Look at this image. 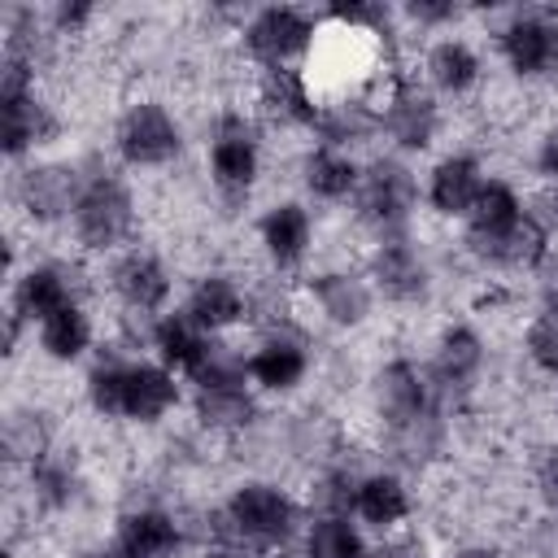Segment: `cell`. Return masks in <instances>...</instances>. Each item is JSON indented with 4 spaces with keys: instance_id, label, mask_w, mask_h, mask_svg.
<instances>
[{
    "instance_id": "6da1fadb",
    "label": "cell",
    "mask_w": 558,
    "mask_h": 558,
    "mask_svg": "<svg viewBox=\"0 0 558 558\" xmlns=\"http://www.w3.org/2000/svg\"><path fill=\"white\" fill-rule=\"evenodd\" d=\"M65 231H70L74 248L87 257H118L122 248L135 244L140 201H135V187L126 183L122 166L83 161V187H78Z\"/></svg>"
},
{
    "instance_id": "7a4b0ae2",
    "label": "cell",
    "mask_w": 558,
    "mask_h": 558,
    "mask_svg": "<svg viewBox=\"0 0 558 558\" xmlns=\"http://www.w3.org/2000/svg\"><path fill=\"white\" fill-rule=\"evenodd\" d=\"M39 74L44 70L17 52L0 57V144L9 166L35 161L44 148H52L65 135V118L44 96Z\"/></svg>"
},
{
    "instance_id": "3957f363",
    "label": "cell",
    "mask_w": 558,
    "mask_h": 558,
    "mask_svg": "<svg viewBox=\"0 0 558 558\" xmlns=\"http://www.w3.org/2000/svg\"><path fill=\"white\" fill-rule=\"evenodd\" d=\"M266 170V126L253 109L227 105L205 126V174L227 209L248 205Z\"/></svg>"
},
{
    "instance_id": "277c9868",
    "label": "cell",
    "mask_w": 558,
    "mask_h": 558,
    "mask_svg": "<svg viewBox=\"0 0 558 558\" xmlns=\"http://www.w3.org/2000/svg\"><path fill=\"white\" fill-rule=\"evenodd\" d=\"M218 506L227 514L231 541L244 545V549H253V554H262V558L296 545L301 541V527L310 519V510L301 506V497L288 484L266 480V475L240 480Z\"/></svg>"
},
{
    "instance_id": "5b68a950",
    "label": "cell",
    "mask_w": 558,
    "mask_h": 558,
    "mask_svg": "<svg viewBox=\"0 0 558 558\" xmlns=\"http://www.w3.org/2000/svg\"><path fill=\"white\" fill-rule=\"evenodd\" d=\"M323 35V13L310 4H253L235 26L240 57L262 70H305Z\"/></svg>"
},
{
    "instance_id": "8992f818",
    "label": "cell",
    "mask_w": 558,
    "mask_h": 558,
    "mask_svg": "<svg viewBox=\"0 0 558 558\" xmlns=\"http://www.w3.org/2000/svg\"><path fill=\"white\" fill-rule=\"evenodd\" d=\"M423 205V179L414 174V166L397 153H375L362 161V183L349 201L353 222L375 240H392V235H414V214Z\"/></svg>"
},
{
    "instance_id": "52a82bcc",
    "label": "cell",
    "mask_w": 558,
    "mask_h": 558,
    "mask_svg": "<svg viewBox=\"0 0 558 558\" xmlns=\"http://www.w3.org/2000/svg\"><path fill=\"white\" fill-rule=\"evenodd\" d=\"M109 148L122 170H170L187 148V131L170 100L131 96L109 126Z\"/></svg>"
},
{
    "instance_id": "ba28073f",
    "label": "cell",
    "mask_w": 558,
    "mask_h": 558,
    "mask_svg": "<svg viewBox=\"0 0 558 558\" xmlns=\"http://www.w3.org/2000/svg\"><path fill=\"white\" fill-rule=\"evenodd\" d=\"M497 61L519 83L558 78V9L554 4H514L488 22Z\"/></svg>"
},
{
    "instance_id": "9c48e42d",
    "label": "cell",
    "mask_w": 558,
    "mask_h": 558,
    "mask_svg": "<svg viewBox=\"0 0 558 558\" xmlns=\"http://www.w3.org/2000/svg\"><path fill=\"white\" fill-rule=\"evenodd\" d=\"M375 100H379V140H388V153L418 157L436 148L445 131V100L414 70H397L375 92Z\"/></svg>"
},
{
    "instance_id": "30bf717a",
    "label": "cell",
    "mask_w": 558,
    "mask_h": 558,
    "mask_svg": "<svg viewBox=\"0 0 558 558\" xmlns=\"http://www.w3.org/2000/svg\"><path fill=\"white\" fill-rule=\"evenodd\" d=\"M314 349L301 323L275 318L257 327V340L248 344V379L262 397H292L310 384Z\"/></svg>"
},
{
    "instance_id": "8fae6325",
    "label": "cell",
    "mask_w": 558,
    "mask_h": 558,
    "mask_svg": "<svg viewBox=\"0 0 558 558\" xmlns=\"http://www.w3.org/2000/svg\"><path fill=\"white\" fill-rule=\"evenodd\" d=\"M362 270H366V279H371L379 305L418 310V305H427L432 292H436V266H432L427 248H423L414 235L375 240Z\"/></svg>"
},
{
    "instance_id": "7c38bea8",
    "label": "cell",
    "mask_w": 558,
    "mask_h": 558,
    "mask_svg": "<svg viewBox=\"0 0 558 558\" xmlns=\"http://www.w3.org/2000/svg\"><path fill=\"white\" fill-rule=\"evenodd\" d=\"M427 379L440 397V405H462L480 384H484V371H488V336L471 323V318H453L436 331L432 340V353H427Z\"/></svg>"
},
{
    "instance_id": "4fadbf2b",
    "label": "cell",
    "mask_w": 558,
    "mask_h": 558,
    "mask_svg": "<svg viewBox=\"0 0 558 558\" xmlns=\"http://www.w3.org/2000/svg\"><path fill=\"white\" fill-rule=\"evenodd\" d=\"M371 410H375L379 432H401V427H414V423L440 414L445 405L427 379V366L397 353V357L379 362L371 375Z\"/></svg>"
},
{
    "instance_id": "5bb4252c",
    "label": "cell",
    "mask_w": 558,
    "mask_h": 558,
    "mask_svg": "<svg viewBox=\"0 0 558 558\" xmlns=\"http://www.w3.org/2000/svg\"><path fill=\"white\" fill-rule=\"evenodd\" d=\"M78 187H83V161L35 157L26 166H13L9 196H13V209L31 227H57V222H70Z\"/></svg>"
},
{
    "instance_id": "9a60e30c",
    "label": "cell",
    "mask_w": 558,
    "mask_h": 558,
    "mask_svg": "<svg viewBox=\"0 0 558 558\" xmlns=\"http://www.w3.org/2000/svg\"><path fill=\"white\" fill-rule=\"evenodd\" d=\"M105 283H109V296L122 305V314H131L140 323L161 318L170 310V301H174V270H170V262L157 248H144V244L122 248L109 262Z\"/></svg>"
},
{
    "instance_id": "2e32d148",
    "label": "cell",
    "mask_w": 558,
    "mask_h": 558,
    "mask_svg": "<svg viewBox=\"0 0 558 558\" xmlns=\"http://www.w3.org/2000/svg\"><path fill=\"white\" fill-rule=\"evenodd\" d=\"M305 301L318 314V323H327L331 331H362L379 310V296H375L362 266H323V270H314L305 279Z\"/></svg>"
},
{
    "instance_id": "e0dca14e",
    "label": "cell",
    "mask_w": 558,
    "mask_h": 558,
    "mask_svg": "<svg viewBox=\"0 0 558 558\" xmlns=\"http://www.w3.org/2000/svg\"><path fill=\"white\" fill-rule=\"evenodd\" d=\"M83 292H87V283L78 279V266L61 262V257H39V262H26L22 270H13L9 314H17L35 331L48 314L83 301Z\"/></svg>"
},
{
    "instance_id": "ac0fdd59",
    "label": "cell",
    "mask_w": 558,
    "mask_h": 558,
    "mask_svg": "<svg viewBox=\"0 0 558 558\" xmlns=\"http://www.w3.org/2000/svg\"><path fill=\"white\" fill-rule=\"evenodd\" d=\"M414 74L440 100H471L488 78V61H484V52H480V44L471 35L453 31V35H436V39L423 44Z\"/></svg>"
},
{
    "instance_id": "d6986e66",
    "label": "cell",
    "mask_w": 558,
    "mask_h": 558,
    "mask_svg": "<svg viewBox=\"0 0 558 558\" xmlns=\"http://www.w3.org/2000/svg\"><path fill=\"white\" fill-rule=\"evenodd\" d=\"M109 536L135 558H187V549H192L187 514H179L161 501H131L126 510H118Z\"/></svg>"
},
{
    "instance_id": "ffe728a7",
    "label": "cell",
    "mask_w": 558,
    "mask_h": 558,
    "mask_svg": "<svg viewBox=\"0 0 558 558\" xmlns=\"http://www.w3.org/2000/svg\"><path fill=\"white\" fill-rule=\"evenodd\" d=\"M183 405V375L161 366L153 353H131L122 366V418L131 427H157Z\"/></svg>"
},
{
    "instance_id": "44dd1931",
    "label": "cell",
    "mask_w": 558,
    "mask_h": 558,
    "mask_svg": "<svg viewBox=\"0 0 558 558\" xmlns=\"http://www.w3.org/2000/svg\"><path fill=\"white\" fill-rule=\"evenodd\" d=\"M318 109H323V96L314 92L305 70H262L253 78V113L262 126L314 135Z\"/></svg>"
},
{
    "instance_id": "7402d4cb",
    "label": "cell",
    "mask_w": 558,
    "mask_h": 558,
    "mask_svg": "<svg viewBox=\"0 0 558 558\" xmlns=\"http://www.w3.org/2000/svg\"><path fill=\"white\" fill-rule=\"evenodd\" d=\"M484 183H488L484 157L471 153V148H449L423 174V205L445 222H466V214H471L475 196L484 192Z\"/></svg>"
},
{
    "instance_id": "603a6c76",
    "label": "cell",
    "mask_w": 558,
    "mask_h": 558,
    "mask_svg": "<svg viewBox=\"0 0 558 558\" xmlns=\"http://www.w3.org/2000/svg\"><path fill=\"white\" fill-rule=\"evenodd\" d=\"M314 235H318L314 214L296 196L270 201L257 214V244H262V253H266L275 275H296L314 253Z\"/></svg>"
},
{
    "instance_id": "cb8c5ba5",
    "label": "cell",
    "mask_w": 558,
    "mask_h": 558,
    "mask_svg": "<svg viewBox=\"0 0 558 558\" xmlns=\"http://www.w3.org/2000/svg\"><path fill=\"white\" fill-rule=\"evenodd\" d=\"M179 310H183L201 331L227 336V331L253 323V292H248L235 275H227V270H205V275L192 279V288H187V296H183Z\"/></svg>"
},
{
    "instance_id": "d4e9b609",
    "label": "cell",
    "mask_w": 558,
    "mask_h": 558,
    "mask_svg": "<svg viewBox=\"0 0 558 558\" xmlns=\"http://www.w3.org/2000/svg\"><path fill=\"white\" fill-rule=\"evenodd\" d=\"M414 514V488L397 466H371L353 488V519L375 536H397Z\"/></svg>"
},
{
    "instance_id": "484cf974",
    "label": "cell",
    "mask_w": 558,
    "mask_h": 558,
    "mask_svg": "<svg viewBox=\"0 0 558 558\" xmlns=\"http://www.w3.org/2000/svg\"><path fill=\"white\" fill-rule=\"evenodd\" d=\"M192 418L205 436L235 440L257 427L262 418V392L253 384H214V388H192L187 392Z\"/></svg>"
},
{
    "instance_id": "4316f807",
    "label": "cell",
    "mask_w": 558,
    "mask_h": 558,
    "mask_svg": "<svg viewBox=\"0 0 558 558\" xmlns=\"http://www.w3.org/2000/svg\"><path fill=\"white\" fill-rule=\"evenodd\" d=\"M549 244H554V240L541 231V222L532 218V209H527V218H523L519 227H510V231H501V235H462V253H466L475 266L497 270V275H523V270L532 275Z\"/></svg>"
},
{
    "instance_id": "83f0119b",
    "label": "cell",
    "mask_w": 558,
    "mask_h": 558,
    "mask_svg": "<svg viewBox=\"0 0 558 558\" xmlns=\"http://www.w3.org/2000/svg\"><path fill=\"white\" fill-rule=\"evenodd\" d=\"M379 140V100L375 92H344L327 96L314 122V144H331L344 153H357L362 144Z\"/></svg>"
},
{
    "instance_id": "f1b7e54d",
    "label": "cell",
    "mask_w": 558,
    "mask_h": 558,
    "mask_svg": "<svg viewBox=\"0 0 558 558\" xmlns=\"http://www.w3.org/2000/svg\"><path fill=\"white\" fill-rule=\"evenodd\" d=\"M296 179H301V192L310 201L349 205L357 183H362V157L344 153V148H331V144H310L296 161Z\"/></svg>"
},
{
    "instance_id": "f546056e",
    "label": "cell",
    "mask_w": 558,
    "mask_h": 558,
    "mask_svg": "<svg viewBox=\"0 0 558 558\" xmlns=\"http://www.w3.org/2000/svg\"><path fill=\"white\" fill-rule=\"evenodd\" d=\"M22 475H26V497L39 514H70L83 501V488H87L78 458L61 445L48 449L39 462H31Z\"/></svg>"
},
{
    "instance_id": "4dcf8cb0",
    "label": "cell",
    "mask_w": 558,
    "mask_h": 558,
    "mask_svg": "<svg viewBox=\"0 0 558 558\" xmlns=\"http://www.w3.org/2000/svg\"><path fill=\"white\" fill-rule=\"evenodd\" d=\"M148 349H153V357L161 362V366H170L174 375H183V384H187V375L205 362V353H209V344H214V336L209 331H201L179 305L174 310H166L161 318H153L148 323V340H144Z\"/></svg>"
},
{
    "instance_id": "1f68e13d",
    "label": "cell",
    "mask_w": 558,
    "mask_h": 558,
    "mask_svg": "<svg viewBox=\"0 0 558 558\" xmlns=\"http://www.w3.org/2000/svg\"><path fill=\"white\" fill-rule=\"evenodd\" d=\"M31 340L39 349V357H48L52 366H74V362H83L96 349V318H92V310L83 301H74L65 310L48 314L31 331Z\"/></svg>"
},
{
    "instance_id": "d6a6232c",
    "label": "cell",
    "mask_w": 558,
    "mask_h": 558,
    "mask_svg": "<svg viewBox=\"0 0 558 558\" xmlns=\"http://www.w3.org/2000/svg\"><path fill=\"white\" fill-rule=\"evenodd\" d=\"M305 558H371V536L353 514H331V510H310L301 541Z\"/></svg>"
},
{
    "instance_id": "836d02e7",
    "label": "cell",
    "mask_w": 558,
    "mask_h": 558,
    "mask_svg": "<svg viewBox=\"0 0 558 558\" xmlns=\"http://www.w3.org/2000/svg\"><path fill=\"white\" fill-rule=\"evenodd\" d=\"M523 218H527V196L510 179L488 174L484 192L475 196V205H471V214L462 222V235H501V231L519 227Z\"/></svg>"
},
{
    "instance_id": "e575fe53",
    "label": "cell",
    "mask_w": 558,
    "mask_h": 558,
    "mask_svg": "<svg viewBox=\"0 0 558 558\" xmlns=\"http://www.w3.org/2000/svg\"><path fill=\"white\" fill-rule=\"evenodd\" d=\"M48 449H57V432H52L48 414L39 405L9 410V418H4V458H9V466H22L26 471Z\"/></svg>"
},
{
    "instance_id": "d590c367",
    "label": "cell",
    "mask_w": 558,
    "mask_h": 558,
    "mask_svg": "<svg viewBox=\"0 0 558 558\" xmlns=\"http://www.w3.org/2000/svg\"><path fill=\"white\" fill-rule=\"evenodd\" d=\"M523 357L536 375L558 379V305L541 301L523 327Z\"/></svg>"
},
{
    "instance_id": "8d00e7d4",
    "label": "cell",
    "mask_w": 558,
    "mask_h": 558,
    "mask_svg": "<svg viewBox=\"0 0 558 558\" xmlns=\"http://www.w3.org/2000/svg\"><path fill=\"white\" fill-rule=\"evenodd\" d=\"M357 475L349 462H323L314 471V484H310V510H331V514H353V488H357Z\"/></svg>"
},
{
    "instance_id": "74e56055",
    "label": "cell",
    "mask_w": 558,
    "mask_h": 558,
    "mask_svg": "<svg viewBox=\"0 0 558 558\" xmlns=\"http://www.w3.org/2000/svg\"><path fill=\"white\" fill-rule=\"evenodd\" d=\"M466 13H471V9H462V4H453V0H410V4L397 9L401 26L427 35V39H436V35H453V31L466 22Z\"/></svg>"
},
{
    "instance_id": "f35d334b",
    "label": "cell",
    "mask_w": 558,
    "mask_h": 558,
    "mask_svg": "<svg viewBox=\"0 0 558 558\" xmlns=\"http://www.w3.org/2000/svg\"><path fill=\"white\" fill-rule=\"evenodd\" d=\"M44 17H48L52 39L65 44V39H83L100 22V4H92V0H57V4L44 9Z\"/></svg>"
},
{
    "instance_id": "ab89813d",
    "label": "cell",
    "mask_w": 558,
    "mask_h": 558,
    "mask_svg": "<svg viewBox=\"0 0 558 558\" xmlns=\"http://www.w3.org/2000/svg\"><path fill=\"white\" fill-rule=\"evenodd\" d=\"M532 493L545 514H558V445L541 449L532 462Z\"/></svg>"
},
{
    "instance_id": "60d3db41",
    "label": "cell",
    "mask_w": 558,
    "mask_h": 558,
    "mask_svg": "<svg viewBox=\"0 0 558 558\" xmlns=\"http://www.w3.org/2000/svg\"><path fill=\"white\" fill-rule=\"evenodd\" d=\"M532 170H536V179H541V192L558 201V126H549V131L536 140Z\"/></svg>"
},
{
    "instance_id": "b9f144b4",
    "label": "cell",
    "mask_w": 558,
    "mask_h": 558,
    "mask_svg": "<svg viewBox=\"0 0 558 558\" xmlns=\"http://www.w3.org/2000/svg\"><path fill=\"white\" fill-rule=\"evenodd\" d=\"M532 279H536V288H541V301H554V305H558V240H554V244L545 248V257L536 262Z\"/></svg>"
},
{
    "instance_id": "7bdbcfd3",
    "label": "cell",
    "mask_w": 558,
    "mask_h": 558,
    "mask_svg": "<svg viewBox=\"0 0 558 558\" xmlns=\"http://www.w3.org/2000/svg\"><path fill=\"white\" fill-rule=\"evenodd\" d=\"M371 558H423V545L414 536H379V545L371 549Z\"/></svg>"
},
{
    "instance_id": "ee69618b",
    "label": "cell",
    "mask_w": 558,
    "mask_h": 558,
    "mask_svg": "<svg viewBox=\"0 0 558 558\" xmlns=\"http://www.w3.org/2000/svg\"><path fill=\"white\" fill-rule=\"evenodd\" d=\"M445 558H506V549L493 541H462V545L445 549Z\"/></svg>"
},
{
    "instance_id": "f6af8a7d",
    "label": "cell",
    "mask_w": 558,
    "mask_h": 558,
    "mask_svg": "<svg viewBox=\"0 0 558 558\" xmlns=\"http://www.w3.org/2000/svg\"><path fill=\"white\" fill-rule=\"evenodd\" d=\"M196 558H262L244 545H214V549H196Z\"/></svg>"
},
{
    "instance_id": "bcb514c9",
    "label": "cell",
    "mask_w": 558,
    "mask_h": 558,
    "mask_svg": "<svg viewBox=\"0 0 558 558\" xmlns=\"http://www.w3.org/2000/svg\"><path fill=\"white\" fill-rule=\"evenodd\" d=\"M266 558H305V549H301V545H288V549H279V554H266Z\"/></svg>"
},
{
    "instance_id": "7dc6e473",
    "label": "cell",
    "mask_w": 558,
    "mask_h": 558,
    "mask_svg": "<svg viewBox=\"0 0 558 558\" xmlns=\"http://www.w3.org/2000/svg\"><path fill=\"white\" fill-rule=\"evenodd\" d=\"M4 558H22V554H17V549H4Z\"/></svg>"
}]
</instances>
